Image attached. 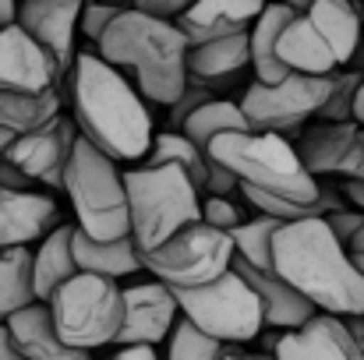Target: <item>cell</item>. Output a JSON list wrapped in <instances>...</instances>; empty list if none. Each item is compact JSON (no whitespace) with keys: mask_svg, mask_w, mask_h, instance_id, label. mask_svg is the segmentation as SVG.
Returning a JSON list of instances; mask_svg holds the SVG:
<instances>
[{"mask_svg":"<svg viewBox=\"0 0 364 360\" xmlns=\"http://www.w3.org/2000/svg\"><path fill=\"white\" fill-rule=\"evenodd\" d=\"M124 191L134 251H152L181 227L202 219V191L181 166L141 163L138 170H124Z\"/></svg>","mask_w":364,"mask_h":360,"instance_id":"obj_6","label":"cell"},{"mask_svg":"<svg viewBox=\"0 0 364 360\" xmlns=\"http://www.w3.org/2000/svg\"><path fill=\"white\" fill-rule=\"evenodd\" d=\"M269 0H195L177 21L188 43H205L234 32H251L255 18L265 11Z\"/></svg>","mask_w":364,"mask_h":360,"instance_id":"obj_21","label":"cell"},{"mask_svg":"<svg viewBox=\"0 0 364 360\" xmlns=\"http://www.w3.org/2000/svg\"><path fill=\"white\" fill-rule=\"evenodd\" d=\"M294 7L290 25L279 36V60L290 71L304 75H333L350 67L358 39H361V14L350 0H287Z\"/></svg>","mask_w":364,"mask_h":360,"instance_id":"obj_5","label":"cell"},{"mask_svg":"<svg viewBox=\"0 0 364 360\" xmlns=\"http://www.w3.org/2000/svg\"><path fill=\"white\" fill-rule=\"evenodd\" d=\"M71 230L75 227H64V223L53 227L32 251V286H36V300H43V304L53 297V290L60 283H68L78 272L75 254H71Z\"/></svg>","mask_w":364,"mask_h":360,"instance_id":"obj_25","label":"cell"},{"mask_svg":"<svg viewBox=\"0 0 364 360\" xmlns=\"http://www.w3.org/2000/svg\"><path fill=\"white\" fill-rule=\"evenodd\" d=\"M64 195L71 198L78 230L92 240H117L131 234L124 173L110 156L78 134L64 166Z\"/></svg>","mask_w":364,"mask_h":360,"instance_id":"obj_7","label":"cell"},{"mask_svg":"<svg viewBox=\"0 0 364 360\" xmlns=\"http://www.w3.org/2000/svg\"><path fill=\"white\" fill-rule=\"evenodd\" d=\"M272 272L290 283L315 311L347 318L364 315V279L350 251L333 237L322 216L283 223L272 237Z\"/></svg>","mask_w":364,"mask_h":360,"instance_id":"obj_2","label":"cell"},{"mask_svg":"<svg viewBox=\"0 0 364 360\" xmlns=\"http://www.w3.org/2000/svg\"><path fill=\"white\" fill-rule=\"evenodd\" d=\"M354 258V265H358V272H361V279H364V254H350Z\"/></svg>","mask_w":364,"mask_h":360,"instance_id":"obj_49","label":"cell"},{"mask_svg":"<svg viewBox=\"0 0 364 360\" xmlns=\"http://www.w3.org/2000/svg\"><path fill=\"white\" fill-rule=\"evenodd\" d=\"M60 227V209L43 191H4L0 187V251L28 247Z\"/></svg>","mask_w":364,"mask_h":360,"instance_id":"obj_18","label":"cell"},{"mask_svg":"<svg viewBox=\"0 0 364 360\" xmlns=\"http://www.w3.org/2000/svg\"><path fill=\"white\" fill-rule=\"evenodd\" d=\"M333 75H304L290 71L279 82H251L241 96V114L251 131H269L294 138L304 131V124L318 117L326 96H329Z\"/></svg>","mask_w":364,"mask_h":360,"instance_id":"obj_11","label":"cell"},{"mask_svg":"<svg viewBox=\"0 0 364 360\" xmlns=\"http://www.w3.org/2000/svg\"><path fill=\"white\" fill-rule=\"evenodd\" d=\"M343 198L364 212V180H343Z\"/></svg>","mask_w":364,"mask_h":360,"instance_id":"obj_41","label":"cell"},{"mask_svg":"<svg viewBox=\"0 0 364 360\" xmlns=\"http://www.w3.org/2000/svg\"><path fill=\"white\" fill-rule=\"evenodd\" d=\"M244 219V205L234 195H202V223L223 230V234H234Z\"/></svg>","mask_w":364,"mask_h":360,"instance_id":"obj_33","label":"cell"},{"mask_svg":"<svg viewBox=\"0 0 364 360\" xmlns=\"http://www.w3.org/2000/svg\"><path fill=\"white\" fill-rule=\"evenodd\" d=\"M103 4H110V7H121V11L134 7V0H103Z\"/></svg>","mask_w":364,"mask_h":360,"instance_id":"obj_48","label":"cell"},{"mask_svg":"<svg viewBox=\"0 0 364 360\" xmlns=\"http://www.w3.org/2000/svg\"><path fill=\"white\" fill-rule=\"evenodd\" d=\"M7 329L21 350L25 360H92L89 350H78V347H68L57 329H53V318H50V307L43 300L21 307L18 315L7 318Z\"/></svg>","mask_w":364,"mask_h":360,"instance_id":"obj_22","label":"cell"},{"mask_svg":"<svg viewBox=\"0 0 364 360\" xmlns=\"http://www.w3.org/2000/svg\"><path fill=\"white\" fill-rule=\"evenodd\" d=\"M350 4H354V11H358V14H364V0H350Z\"/></svg>","mask_w":364,"mask_h":360,"instance_id":"obj_50","label":"cell"},{"mask_svg":"<svg viewBox=\"0 0 364 360\" xmlns=\"http://www.w3.org/2000/svg\"><path fill=\"white\" fill-rule=\"evenodd\" d=\"M0 187L4 191H32V180L7 159H0Z\"/></svg>","mask_w":364,"mask_h":360,"instance_id":"obj_38","label":"cell"},{"mask_svg":"<svg viewBox=\"0 0 364 360\" xmlns=\"http://www.w3.org/2000/svg\"><path fill=\"white\" fill-rule=\"evenodd\" d=\"M290 18H294V7L287 0H269L265 11L255 18V25L247 32L251 36V75H255V82H279V78L290 75V67L276 53L279 36L290 25Z\"/></svg>","mask_w":364,"mask_h":360,"instance_id":"obj_23","label":"cell"},{"mask_svg":"<svg viewBox=\"0 0 364 360\" xmlns=\"http://www.w3.org/2000/svg\"><path fill=\"white\" fill-rule=\"evenodd\" d=\"M121 14V7H110L103 0H85L82 4V14H78V32L92 43H100V36L110 28V21Z\"/></svg>","mask_w":364,"mask_h":360,"instance_id":"obj_34","label":"cell"},{"mask_svg":"<svg viewBox=\"0 0 364 360\" xmlns=\"http://www.w3.org/2000/svg\"><path fill=\"white\" fill-rule=\"evenodd\" d=\"M247 127V117L241 114V107L234 103V99H209V103H202L195 114H188V120L181 124V131L205 152V145L216 138V134H223V131H244Z\"/></svg>","mask_w":364,"mask_h":360,"instance_id":"obj_29","label":"cell"},{"mask_svg":"<svg viewBox=\"0 0 364 360\" xmlns=\"http://www.w3.org/2000/svg\"><path fill=\"white\" fill-rule=\"evenodd\" d=\"M354 124L364 127V71H361V85H358V96H354Z\"/></svg>","mask_w":364,"mask_h":360,"instance_id":"obj_44","label":"cell"},{"mask_svg":"<svg viewBox=\"0 0 364 360\" xmlns=\"http://www.w3.org/2000/svg\"><path fill=\"white\" fill-rule=\"evenodd\" d=\"M220 360H272V354H247V350H237V347H223Z\"/></svg>","mask_w":364,"mask_h":360,"instance_id":"obj_42","label":"cell"},{"mask_svg":"<svg viewBox=\"0 0 364 360\" xmlns=\"http://www.w3.org/2000/svg\"><path fill=\"white\" fill-rule=\"evenodd\" d=\"M191 4H195V0H134V7H138V11L156 14V18H166V21L181 18Z\"/></svg>","mask_w":364,"mask_h":360,"instance_id":"obj_37","label":"cell"},{"mask_svg":"<svg viewBox=\"0 0 364 360\" xmlns=\"http://www.w3.org/2000/svg\"><path fill=\"white\" fill-rule=\"evenodd\" d=\"M213 99V89H205V85H198V82H191L188 78V85H184V92L177 96V103H170L166 110H170V131H181V124L188 120V114H195L202 103H209Z\"/></svg>","mask_w":364,"mask_h":360,"instance_id":"obj_35","label":"cell"},{"mask_svg":"<svg viewBox=\"0 0 364 360\" xmlns=\"http://www.w3.org/2000/svg\"><path fill=\"white\" fill-rule=\"evenodd\" d=\"M347 251H350V254H364V223H361V230L354 234V240L347 244Z\"/></svg>","mask_w":364,"mask_h":360,"instance_id":"obj_47","label":"cell"},{"mask_svg":"<svg viewBox=\"0 0 364 360\" xmlns=\"http://www.w3.org/2000/svg\"><path fill=\"white\" fill-rule=\"evenodd\" d=\"M28 304H36L32 251L28 247H4L0 251V322H7L11 315H18Z\"/></svg>","mask_w":364,"mask_h":360,"instance_id":"obj_28","label":"cell"},{"mask_svg":"<svg viewBox=\"0 0 364 360\" xmlns=\"http://www.w3.org/2000/svg\"><path fill=\"white\" fill-rule=\"evenodd\" d=\"M100 57L127 71L141 99L156 107L177 103V96L188 85V36L177 28V21L145 14L138 7L121 11L110 28L100 36Z\"/></svg>","mask_w":364,"mask_h":360,"instance_id":"obj_3","label":"cell"},{"mask_svg":"<svg viewBox=\"0 0 364 360\" xmlns=\"http://www.w3.org/2000/svg\"><path fill=\"white\" fill-rule=\"evenodd\" d=\"M60 114V96L57 89L50 92H11L0 89V127L14 134H28Z\"/></svg>","mask_w":364,"mask_h":360,"instance_id":"obj_27","label":"cell"},{"mask_svg":"<svg viewBox=\"0 0 364 360\" xmlns=\"http://www.w3.org/2000/svg\"><path fill=\"white\" fill-rule=\"evenodd\" d=\"M138 258H141V268L152 272V279L166 283L170 290H195L230 272L234 240L230 234L198 219L170 234L152 251H138Z\"/></svg>","mask_w":364,"mask_h":360,"instance_id":"obj_9","label":"cell"},{"mask_svg":"<svg viewBox=\"0 0 364 360\" xmlns=\"http://www.w3.org/2000/svg\"><path fill=\"white\" fill-rule=\"evenodd\" d=\"M247 67H251V36L247 32H234V36H220V39L188 46V78L213 92L223 85H234Z\"/></svg>","mask_w":364,"mask_h":360,"instance_id":"obj_20","label":"cell"},{"mask_svg":"<svg viewBox=\"0 0 364 360\" xmlns=\"http://www.w3.org/2000/svg\"><path fill=\"white\" fill-rule=\"evenodd\" d=\"M177 318L181 307L166 283L149 279L124 286V325L117 332V347H159L173 332Z\"/></svg>","mask_w":364,"mask_h":360,"instance_id":"obj_14","label":"cell"},{"mask_svg":"<svg viewBox=\"0 0 364 360\" xmlns=\"http://www.w3.org/2000/svg\"><path fill=\"white\" fill-rule=\"evenodd\" d=\"M181 318H188L205 336L220 339L223 347H241L262 332V304L255 290L230 268L220 279L195 286V290H173Z\"/></svg>","mask_w":364,"mask_h":360,"instance_id":"obj_10","label":"cell"},{"mask_svg":"<svg viewBox=\"0 0 364 360\" xmlns=\"http://www.w3.org/2000/svg\"><path fill=\"white\" fill-rule=\"evenodd\" d=\"M272 360H364V347L336 315H311L304 325L287 329L269 343Z\"/></svg>","mask_w":364,"mask_h":360,"instance_id":"obj_15","label":"cell"},{"mask_svg":"<svg viewBox=\"0 0 364 360\" xmlns=\"http://www.w3.org/2000/svg\"><path fill=\"white\" fill-rule=\"evenodd\" d=\"M75 141H78L75 120L57 114L50 124H43L28 134H18L4 159L14 163L32 184H46L50 191H64V166L71 159Z\"/></svg>","mask_w":364,"mask_h":360,"instance_id":"obj_13","label":"cell"},{"mask_svg":"<svg viewBox=\"0 0 364 360\" xmlns=\"http://www.w3.org/2000/svg\"><path fill=\"white\" fill-rule=\"evenodd\" d=\"M18 18V0H0V25H11Z\"/></svg>","mask_w":364,"mask_h":360,"instance_id":"obj_43","label":"cell"},{"mask_svg":"<svg viewBox=\"0 0 364 360\" xmlns=\"http://www.w3.org/2000/svg\"><path fill=\"white\" fill-rule=\"evenodd\" d=\"M350 67H354V71H364V21H361V39H358V50H354Z\"/></svg>","mask_w":364,"mask_h":360,"instance_id":"obj_45","label":"cell"},{"mask_svg":"<svg viewBox=\"0 0 364 360\" xmlns=\"http://www.w3.org/2000/svg\"><path fill=\"white\" fill-rule=\"evenodd\" d=\"M294 148L315 180H364V127L354 120H318L301 131V141H294Z\"/></svg>","mask_w":364,"mask_h":360,"instance_id":"obj_12","label":"cell"},{"mask_svg":"<svg viewBox=\"0 0 364 360\" xmlns=\"http://www.w3.org/2000/svg\"><path fill=\"white\" fill-rule=\"evenodd\" d=\"M145 163L149 166H181L198 191H205V180H209V159L205 152L184 134V131H159L152 134V145L145 152Z\"/></svg>","mask_w":364,"mask_h":360,"instance_id":"obj_26","label":"cell"},{"mask_svg":"<svg viewBox=\"0 0 364 360\" xmlns=\"http://www.w3.org/2000/svg\"><path fill=\"white\" fill-rule=\"evenodd\" d=\"M57 60L18 25H0V89L11 92H50L60 82Z\"/></svg>","mask_w":364,"mask_h":360,"instance_id":"obj_16","label":"cell"},{"mask_svg":"<svg viewBox=\"0 0 364 360\" xmlns=\"http://www.w3.org/2000/svg\"><path fill=\"white\" fill-rule=\"evenodd\" d=\"M110 360H159L156 347H121Z\"/></svg>","mask_w":364,"mask_h":360,"instance_id":"obj_40","label":"cell"},{"mask_svg":"<svg viewBox=\"0 0 364 360\" xmlns=\"http://www.w3.org/2000/svg\"><path fill=\"white\" fill-rule=\"evenodd\" d=\"M71 254H75L78 272H92V276H107V279H127V276L141 272V258L134 251L131 234L117 240H92L75 227L71 230Z\"/></svg>","mask_w":364,"mask_h":360,"instance_id":"obj_24","label":"cell"},{"mask_svg":"<svg viewBox=\"0 0 364 360\" xmlns=\"http://www.w3.org/2000/svg\"><path fill=\"white\" fill-rule=\"evenodd\" d=\"M85 0H18V25L57 60L60 75L75 64L78 14Z\"/></svg>","mask_w":364,"mask_h":360,"instance_id":"obj_17","label":"cell"},{"mask_svg":"<svg viewBox=\"0 0 364 360\" xmlns=\"http://www.w3.org/2000/svg\"><path fill=\"white\" fill-rule=\"evenodd\" d=\"M279 227H283L279 219L262 216V212L251 216V219H244L241 227L230 234L234 254L244 258L247 265H255V268H272V237H276Z\"/></svg>","mask_w":364,"mask_h":360,"instance_id":"obj_30","label":"cell"},{"mask_svg":"<svg viewBox=\"0 0 364 360\" xmlns=\"http://www.w3.org/2000/svg\"><path fill=\"white\" fill-rule=\"evenodd\" d=\"M223 343L195 329L188 318H177L173 332L166 336V357L163 360H220Z\"/></svg>","mask_w":364,"mask_h":360,"instance_id":"obj_31","label":"cell"},{"mask_svg":"<svg viewBox=\"0 0 364 360\" xmlns=\"http://www.w3.org/2000/svg\"><path fill=\"white\" fill-rule=\"evenodd\" d=\"M230 268L255 290V297H258V304H262V322H265V325L287 332V329L304 325L311 315H318L315 304H308V300H304L290 283H283L272 268H255V265H247L237 254H234Z\"/></svg>","mask_w":364,"mask_h":360,"instance_id":"obj_19","label":"cell"},{"mask_svg":"<svg viewBox=\"0 0 364 360\" xmlns=\"http://www.w3.org/2000/svg\"><path fill=\"white\" fill-rule=\"evenodd\" d=\"M0 360H25L14 336H11V329H7V322H0Z\"/></svg>","mask_w":364,"mask_h":360,"instance_id":"obj_39","label":"cell"},{"mask_svg":"<svg viewBox=\"0 0 364 360\" xmlns=\"http://www.w3.org/2000/svg\"><path fill=\"white\" fill-rule=\"evenodd\" d=\"M71 120L85 141H92L114 163H138L152 145V114L141 92L110 67L100 53H75L68 67Z\"/></svg>","mask_w":364,"mask_h":360,"instance_id":"obj_1","label":"cell"},{"mask_svg":"<svg viewBox=\"0 0 364 360\" xmlns=\"http://www.w3.org/2000/svg\"><path fill=\"white\" fill-rule=\"evenodd\" d=\"M14 138H18V134H14V131H7V127H0V159H4V156H7V148H11V145H14Z\"/></svg>","mask_w":364,"mask_h":360,"instance_id":"obj_46","label":"cell"},{"mask_svg":"<svg viewBox=\"0 0 364 360\" xmlns=\"http://www.w3.org/2000/svg\"><path fill=\"white\" fill-rule=\"evenodd\" d=\"M358 85H361V71H354V67L333 71V85H329V96L318 110V120H354Z\"/></svg>","mask_w":364,"mask_h":360,"instance_id":"obj_32","label":"cell"},{"mask_svg":"<svg viewBox=\"0 0 364 360\" xmlns=\"http://www.w3.org/2000/svg\"><path fill=\"white\" fill-rule=\"evenodd\" d=\"M57 336L78 350H100L117 343L124 325V286L117 279L75 272L46 300Z\"/></svg>","mask_w":364,"mask_h":360,"instance_id":"obj_8","label":"cell"},{"mask_svg":"<svg viewBox=\"0 0 364 360\" xmlns=\"http://www.w3.org/2000/svg\"><path fill=\"white\" fill-rule=\"evenodd\" d=\"M205 159L230 170L237 177V187L265 191V195L304 202V205H326V212L343 209V195L329 187L326 180H315L304 170L294 141L283 134L251 131V127L223 131L205 145Z\"/></svg>","mask_w":364,"mask_h":360,"instance_id":"obj_4","label":"cell"},{"mask_svg":"<svg viewBox=\"0 0 364 360\" xmlns=\"http://www.w3.org/2000/svg\"><path fill=\"white\" fill-rule=\"evenodd\" d=\"M322 219H326V227L333 230V237L347 247V244L354 240V234L361 230L364 212H361V209H347V205H343V209H333V212H326Z\"/></svg>","mask_w":364,"mask_h":360,"instance_id":"obj_36","label":"cell"}]
</instances>
